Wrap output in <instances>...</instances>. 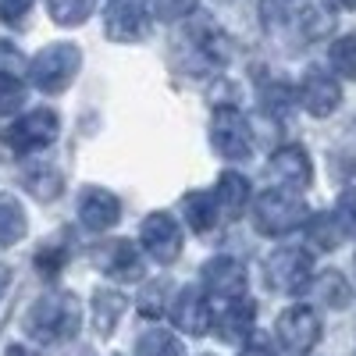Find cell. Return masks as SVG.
<instances>
[{
	"label": "cell",
	"mask_w": 356,
	"mask_h": 356,
	"mask_svg": "<svg viewBox=\"0 0 356 356\" xmlns=\"http://www.w3.org/2000/svg\"><path fill=\"white\" fill-rule=\"evenodd\" d=\"M4 356H36V353L29 349V346H8V349H4Z\"/></svg>",
	"instance_id": "d590c367"
},
{
	"label": "cell",
	"mask_w": 356,
	"mask_h": 356,
	"mask_svg": "<svg viewBox=\"0 0 356 356\" xmlns=\"http://www.w3.org/2000/svg\"><path fill=\"white\" fill-rule=\"evenodd\" d=\"M25 232H29V221H25L22 203L15 196H0V250L22 243Z\"/></svg>",
	"instance_id": "d6986e66"
},
{
	"label": "cell",
	"mask_w": 356,
	"mask_h": 356,
	"mask_svg": "<svg viewBox=\"0 0 356 356\" xmlns=\"http://www.w3.org/2000/svg\"><path fill=\"white\" fill-rule=\"evenodd\" d=\"M125 296L122 292H114V289H100L93 296V321H97V332L100 335H111L118 328V321H122L125 314Z\"/></svg>",
	"instance_id": "ffe728a7"
},
{
	"label": "cell",
	"mask_w": 356,
	"mask_h": 356,
	"mask_svg": "<svg viewBox=\"0 0 356 356\" xmlns=\"http://www.w3.org/2000/svg\"><path fill=\"white\" fill-rule=\"evenodd\" d=\"M22 72H25V57L18 54V47L0 40V75H18L22 79Z\"/></svg>",
	"instance_id": "f546056e"
},
{
	"label": "cell",
	"mask_w": 356,
	"mask_h": 356,
	"mask_svg": "<svg viewBox=\"0 0 356 356\" xmlns=\"http://www.w3.org/2000/svg\"><path fill=\"white\" fill-rule=\"evenodd\" d=\"M346 235L349 232L342 228V221L335 214H317V218L307 221V243L317 246V250H339Z\"/></svg>",
	"instance_id": "44dd1931"
},
{
	"label": "cell",
	"mask_w": 356,
	"mask_h": 356,
	"mask_svg": "<svg viewBox=\"0 0 356 356\" xmlns=\"http://www.w3.org/2000/svg\"><path fill=\"white\" fill-rule=\"evenodd\" d=\"M57 129H61V122H57V114L54 111H33V114H25L22 122L11 125L8 132V143L15 146V150H40V146H50L57 139Z\"/></svg>",
	"instance_id": "8fae6325"
},
{
	"label": "cell",
	"mask_w": 356,
	"mask_h": 356,
	"mask_svg": "<svg viewBox=\"0 0 356 356\" xmlns=\"http://www.w3.org/2000/svg\"><path fill=\"white\" fill-rule=\"evenodd\" d=\"M211 143L214 150L228 161H243L250 157V122L243 118V111L235 107H218L211 118Z\"/></svg>",
	"instance_id": "5b68a950"
},
{
	"label": "cell",
	"mask_w": 356,
	"mask_h": 356,
	"mask_svg": "<svg viewBox=\"0 0 356 356\" xmlns=\"http://www.w3.org/2000/svg\"><path fill=\"white\" fill-rule=\"evenodd\" d=\"M182 207H186V221H189L193 232H211L218 225V218H221L214 193H200V189L196 193H186Z\"/></svg>",
	"instance_id": "ac0fdd59"
},
{
	"label": "cell",
	"mask_w": 356,
	"mask_h": 356,
	"mask_svg": "<svg viewBox=\"0 0 356 356\" xmlns=\"http://www.w3.org/2000/svg\"><path fill=\"white\" fill-rule=\"evenodd\" d=\"M171 321H175V328L186 332V335H207L214 328L211 300H207L200 289H182L178 300L171 303Z\"/></svg>",
	"instance_id": "9c48e42d"
},
{
	"label": "cell",
	"mask_w": 356,
	"mask_h": 356,
	"mask_svg": "<svg viewBox=\"0 0 356 356\" xmlns=\"http://www.w3.org/2000/svg\"><path fill=\"white\" fill-rule=\"evenodd\" d=\"M79 65H82L79 47H72V43H50V47H43V50L33 57L29 72H33L36 89H43V93H50V97H57V93H65V89L75 82Z\"/></svg>",
	"instance_id": "7a4b0ae2"
},
{
	"label": "cell",
	"mask_w": 356,
	"mask_h": 356,
	"mask_svg": "<svg viewBox=\"0 0 356 356\" xmlns=\"http://www.w3.org/2000/svg\"><path fill=\"white\" fill-rule=\"evenodd\" d=\"M104 33L114 43H136L150 33V11L146 0H111L104 11Z\"/></svg>",
	"instance_id": "8992f818"
},
{
	"label": "cell",
	"mask_w": 356,
	"mask_h": 356,
	"mask_svg": "<svg viewBox=\"0 0 356 356\" xmlns=\"http://www.w3.org/2000/svg\"><path fill=\"white\" fill-rule=\"evenodd\" d=\"M339 4H342L346 11H356V0H339Z\"/></svg>",
	"instance_id": "8d00e7d4"
},
{
	"label": "cell",
	"mask_w": 356,
	"mask_h": 356,
	"mask_svg": "<svg viewBox=\"0 0 356 356\" xmlns=\"http://www.w3.org/2000/svg\"><path fill=\"white\" fill-rule=\"evenodd\" d=\"M8 285H11V267H8V264H0V296L8 292Z\"/></svg>",
	"instance_id": "e575fe53"
},
{
	"label": "cell",
	"mask_w": 356,
	"mask_h": 356,
	"mask_svg": "<svg viewBox=\"0 0 356 356\" xmlns=\"http://www.w3.org/2000/svg\"><path fill=\"white\" fill-rule=\"evenodd\" d=\"M196 8V0H154V15L161 22H178Z\"/></svg>",
	"instance_id": "f1b7e54d"
},
{
	"label": "cell",
	"mask_w": 356,
	"mask_h": 356,
	"mask_svg": "<svg viewBox=\"0 0 356 356\" xmlns=\"http://www.w3.org/2000/svg\"><path fill=\"white\" fill-rule=\"evenodd\" d=\"M164 296H168V285L164 282H154L139 292V314L143 317H161L164 314Z\"/></svg>",
	"instance_id": "83f0119b"
},
{
	"label": "cell",
	"mask_w": 356,
	"mask_h": 356,
	"mask_svg": "<svg viewBox=\"0 0 356 356\" xmlns=\"http://www.w3.org/2000/svg\"><path fill=\"white\" fill-rule=\"evenodd\" d=\"M65 260H68V253H65L61 246H43V250L36 253V267H40L43 275H57Z\"/></svg>",
	"instance_id": "4dcf8cb0"
},
{
	"label": "cell",
	"mask_w": 356,
	"mask_h": 356,
	"mask_svg": "<svg viewBox=\"0 0 356 356\" xmlns=\"http://www.w3.org/2000/svg\"><path fill=\"white\" fill-rule=\"evenodd\" d=\"M271 175L282 182V189H307L314 168H310V154L303 146H282L271 154Z\"/></svg>",
	"instance_id": "5bb4252c"
},
{
	"label": "cell",
	"mask_w": 356,
	"mask_h": 356,
	"mask_svg": "<svg viewBox=\"0 0 356 356\" xmlns=\"http://www.w3.org/2000/svg\"><path fill=\"white\" fill-rule=\"evenodd\" d=\"M275 332H278V342L289 353L303 356V353H310L321 342V317L310 307H303V303L300 307H289V310H282Z\"/></svg>",
	"instance_id": "52a82bcc"
},
{
	"label": "cell",
	"mask_w": 356,
	"mask_h": 356,
	"mask_svg": "<svg viewBox=\"0 0 356 356\" xmlns=\"http://www.w3.org/2000/svg\"><path fill=\"white\" fill-rule=\"evenodd\" d=\"M136 356H186V346L178 342L171 332L154 328V332H143V335H139Z\"/></svg>",
	"instance_id": "603a6c76"
},
{
	"label": "cell",
	"mask_w": 356,
	"mask_h": 356,
	"mask_svg": "<svg viewBox=\"0 0 356 356\" xmlns=\"http://www.w3.org/2000/svg\"><path fill=\"white\" fill-rule=\"evenodd\" d=\"M25 186H29V193L40 196V200H54L57 193H61L65 178H61V171H54V168H36V171L25 175Z\"/></svg>",
	"instance_id": "484cf974"
},
{
	"label": "cell",
	"mask_w": 356,
	"mask_h": 356,
	"mask_svg": "<svg viewBox=\"0 0 356 356\" xmlns=\"http://www.w3.org/2000/svg\"><path fill=\"white\" fill-rule=\"evenodd\" d=\"M253 328V303L250 300H225L214 314V332L221 342H243Z\"/></svg>",
	"instance_id": "2e32d148"
},
{
	"label": "cell",
	"mask_w": 356,
	"mask_h": 356,
	"mask_svg": "<svg viewBox=\"0 0 356 356\" xmlns=\"http://www.w3.org/2000/svg\"><path fill=\"white\" fill-rule=\"evenodd\" d=\"M239 356H275V349H271V342H267V339H253Z\"/></svg>",
	"instance_id": "836d02e7"
},
{
	"label": "cell",
	"mask_w": 356,
	"mask_h": 356,
	"mask_svg": "<svg viewBox=\"0 0 356 356\" xmlns=\"http://www.w3.org/2000/svg\"><path fill=\"white\" fill-rule=\"evenodd\" d=\"M314 292H317V300L328 303L332 310H346V307L353 303V289H349V282H346L339 271H324V275L314 282Z\"/></svg>",
	"instance_id": "7402d4cb"
},
{
	"label": "cell",
	"mask_w": 356,
	"mask_h": 356,
	"mask_svg": "<svg viewBox=\"0 0 356 356\" xmlns=\"http://www.w3.org/2000/svg\"><path fill=\"white\" fill-rule=\"evenodd\" d=\"M118 218H122V203L107 189H89L79 203V221L89 232H107L111 225H118Z\"/></svg>",
	"instance_id": "9a60e30c"
},
{
	"label": "cell",
	"mask_w": 356,
	"mask_h": 356,
	"mask_svg": "<svg viewBox=\"0 0 356 356\" xmlns=\"http://www.w3.org/2000/svg\"><path fill=\"white\" fill-rule=\"evenodd\" d=\"M29 8H33V0H0V22H8V25H18Z\"/></svg>",
	"instance_id": "d6a6232c"
},
{
	"label": "cell",
	"mask_w": 356,
	"mask_h": 356,
	"mask_svg": "<svg viewBox=\"0 0 356 356\" xmlns=\"http://www.w3.org/2000/svg\"><path fill=\"white\" fill-rule=\"evenodd\" d=\"M328 57H332V68H335L339 79H353V82H356V33L339 36V40L332 43Z\"/></svg>",
	"instance_id": "d4e9b609"
},
{
	"label": "cell",
	"mask_w": 356,
	"mask_h": 356,
	"mask_svg": "<svg viewBox=\"0 0 356 356\" xmlns=\"http://www.w3.org/2000/svg\"><path fill=\"white\" fill-rule=\"evenodd\" d=\"M253 221L260 235H285L307 221V207L289 189H267L253 203Z\"/></svg>",
	"instance_id": "3957f363"
},
{
	"label": "cell",
	"mask_w": 356,
	"mask_h": 356,
	"mask_svg": "<svg viewBox=\"0 0 356 356\" xmlns=\"http://www.w3.org/2000/svg\"><path fill=\"white\" fill-rule=\"evenodd\" d=\"M300 104L314 114V118H328L339 111L342 104V89L332 75L324 72H307L303 82H300Z\"/></svg>",
	"instance_id": "7c38bea8"
},
{
	"label": "cell",
	"mask_w": 356,
	"mask_h": 356,
	"mask_svg": "<svg viewBox=\"0 0 356 356\" xmlns=\"http://www.w3.org/2000/svg\"><path fill=\"white\" fill-rule=\"evenodd\" d=\"M97 267L104 275L118 278V282H139L143 278V260H139V250L129 243V239H114L107 246L97 250Z\"/></svg>",
	"instance_id": "4fadbf2b"
},
{
	"label": "cell",
	"mask_w": 356,
	"mask_h": 356,
	"mask_svg": "<svg viewBox=\"0 0 356 356\" xmlns=\"http://www.w3.org/2000/svg\"><path fill=\"white\" fill-rule=\"evenodd\" d=\"M25 104V86L18 75H0V114H11Z\"/></svg>",
	"instance_id": "4316f807"
},
{
	"label": "cell",
	"mask_w": 356,
	"mask_h": 356,
	"mask_svg": "<svg viewBox=\"0 0 356 356\" xmlns=\"http://www.w3.org/2000/svg\"><path fill=\"white\" fill-rule=\"evenodd\" d=\"M310 275H314V260L300 246H285L267 257V285L275 292H300L310 285Z\"/></svg>",
	"instance_id": "277c9868"
},
{
	"label": "cell",
	"mask_w": 356,
	"mask_h": 356,
	"mask_svg": "<svg viewBox=\"0 0 356 356\" xmlns=\"http://www.w3.org/2000/svg\"><path fill=\"white\" fill-rule=\"evenodd\" d=\"M214 200H218L221 218H225V221H235V218L246 211V200H250V182H246V175H239V171H225V175L218 178Z\"/></svg>",
	"instance_id": "e0dca14e"
},
{
	"label": "cell",
	"mask_w": 356,
	"mask_h": 356,
	"mask_svg": "<svg viewBox=\"0 0 356 356\" xmlns=\"http://www.w3.org/2000/svg\"><path fill=\"white\" fill-rule=\"evenodd\" d=\"M79 324H82V307L72 292H47L25 314V332L36 342H65L79 335Z\"/></svg>",
	"instance_id": "6da1fadb"
},
{
	"label": "cell",
	"mask_w": 356,
	"mask_h": 356,
	"mask_svg": "<svg viewBox=\"0 0 356 356\" xmlns=\"http://www.w3.org/2000/svg\"><path fill=\"white\" fill-rule=\"evenodd\" d=\"M203 282L214 300H243L246 292V267L235 257H214L203 264Z\"/></svg>",
	"instance_id": "30bf717a"
},
{
	"label": "cell",
	"mask_w": 356,
	"mask_h": 356,
	"mask_svg": "<svg viewBox=\"0 0 356 356\" xmlns=\"http://www.w3.org/2000/svg\"><path fill=\"white\" fill-rule=\"evenodd\" d=\"M139 239L157 264H175L182 253V225L171 214H150L139 228Z\"/></svg>",
	"instance_id": "ba28073f"
},
{
	"label": "cell",
	"mask_w": 356,
	"mask_h": 356,
	"mask_svg": "<svg viewBox=\"0 0 356 356\" xmlns=\"http://www.w3.org/2000/svg\"><path fill=\"white\" fill-rule=\"evenodd\" d=\"M47 8H50V18L57 25H82L93 15L97 0H47Z\"/></svg>",
	"instance_id": "cb8c5ba5"
},
{
	"label": "cell",
	"mask_w": 356,
	"mask_h": 356,
	"mask_svg": "<svg viewBox=\"0 0 356 356\" xmlns=\"http://www.w3.org/2000/svg\"><path fill=\"white\" fill-rule=\"evenodd\" d=\"M335 218L342 221V228H346V232H356V189H346V193L339 196Z\"/></svg>",
	"instance_id": "1f68e13d"
}]
</instances>
